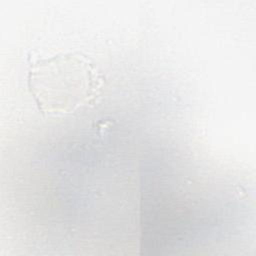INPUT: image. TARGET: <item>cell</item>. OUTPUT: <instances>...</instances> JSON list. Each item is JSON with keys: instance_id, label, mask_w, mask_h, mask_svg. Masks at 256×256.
I'll return each instance as SVG.
<instances>
[{"instance_id": "cell-1", "label": "cell", "mask_w": 256, "mask_h": 256, "mask_svg": "<svg viewBox=\"0 0 256 256\" xmlns=\"http://www.w3.org/2000/svg\"><path fill=\"white\" fill-rule=\"evenodd\" d=\"M27 82L39 111L58 116L92 103L101 93L103 76L85 58L69 53L34 62Z\"/></svg>"}]
</instances>
